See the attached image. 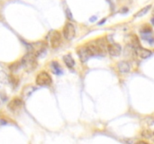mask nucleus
I'll list each match as a JSON object with an SVG mask.
<instances>
[{
	"label": "nucleus",
	"mask_w": 154,
	"mask_h": 144,
	"mask_svg": "<svg viewBox=\"0 0 154 144\" xmlns=\"http://www.w3.org/2000/svg\"><path fill=\"white\" fill-rule=\"evenodd\" d=\"M34 91V88H33L32 86H26L24 88V89L23 90L22 92V94H23L25 97H28V96H29L30 94L32 93V92Z\"/></svg>",
	"instance_id": "16"
},
{
	"label": "nucleus",
	"mask_w": 154,
	"mask_h": 144,
	"mask_svg": "<svg viewBox=\"0 0 154 144\" xmlns=\"http://www.w3.org/2000/svg\"><path fill=\"white\" fill-rule=\"evenodd\" d=\"M108 53L112 56H118L120 55L122 51L121 46L118 44L112 43L108 45Z\"/></svg>",
	"instance_id": "7"
},
{
	"label": "nucleus",
	"mask_w": 154,
	"mask_h": 144,
	"mask_svg": "<svg viewBox=\"0 0 154 144\" xmlns=\"http://www.w3.org/2000/svg\"><path fill=\"white\" fill-rule=\"evenodd\" d=\"M6 124V121H5L4 119H0V126L4 125Z\"/></svg>",
	"instance_id": "20"
},
{
	"label": "nucleus",
	"mask_w": 154,
	"mask_h": 144,
	"mask_svg": "<svg viewBox=\"0 0 154 144\" xmlns=\"http://www.w3.org/2000/svg\"><path fill=\"white\" fill-rule=\"evenodd\" d=\"M63 61H64L65 64H66L68 68H73L75 65V60H74L73 57L71 56V54H67L63 57Z\"/></svg>",
	"instance_id": "12"
},
{
	"label": "nucleus",
	"mask_w": 154,
	"mask_h": 144,
	"mask_svg": "<svg viewBox=\"0 0 154 144\" xmlns=\"http://www.w3.org/2000/svg\"><path fill=\"white\" fill-rule=\"evenodd\" d=\"M150 8H151V5H150H150H147L146 7L143 8L141 10H140L139 11L137 12V14H135V17H141V16H143L150 10Z\"/></svg>",
	"instance_id": "14"
},
{
	"label": "nucleus",
	"mask_w": 154,
	"mask_h": 144,
	"mask_svg": "<svg viewBox=\"0 0 154 144\" xmlns=\"http://www.w3.org/2000/svg\"><path fill=\"white\" fill-rule=\"evenodd\" d=\"M36 59H37V56L30 51L28 53L26 54L21 59L22 67L23 66L29 71L34 70L37 66V60Z\"/></svg>",
	"instance_id": "1"
},
{
	"label": "nucleus",
	"mask_w": 154,
	"mask_h": 144,
	"mask_svg": "<svg viewBox=\"0 0 154 144\" xmlns=\"http://www.w3.org/2000/svg\"><path fill=\"white\" fill-rule=\"evenodd\" d=\"M63 35L65 38L68 40H71L75 36V28L73 24L67 22L63 28Z\"/></svg>",
	"instance_id": "4"
},
{
	"label": "nucleus",
	"mask_w": 154,
	"mask_h": 144,
	"mask_svg": "<svg viewBox=\"0 0 154 144\" xmlns=\"http://www.w3.org/2000/svg\"><path fill=\"white\" fill-rule=\"evenodd\" d=\"M51 68H52L53 72L56 74H61L62 71H63L60 64L57 63V62H53L52 64H51Z\"/></svg>",
	"instance_id": "13"
},
{
	"label": "nucleus",
	"mask_w": 154,
	"mask_h": 144,
	"mask_svg": "<svg viewBox=\"0 0 154 144\" xmlns=\"http://www.w3.org/2000/svg\"><path fill=\"white\" fill-rule=\"evenodd\" d=\"M0 82L2 83H8L9 82V76L5 71H0Z\"/></svg>",
	"instance_id": "15"
},
{
	"label": "nucleus",
	"mask_w": 154,
	"mask_h": 144,
	"mask_svg": "<svg viewBox=\"0 0 154 144\" xmlns=\"http://www.w3.org/2000/svg\"><path fill=\"white\" fill-rule=\"evenodd\" d=\"M131 40H132V46H133L134 48L137 47V46H141V45H140V43H139V40H138V37H137L136 35H132Z\"/></svg>",
	"instance_id": "18"
},
{
	"label": "nucleus",
	"mask_w": 154,
	"mask_h": 144,
	"mask_svg": "<svg viewBox=\"0 0 154 144\" xmlns=\"http://www.w3.org/2000/svg\"><path fill=\"white\" fill-rule=\"evenodd\" d=\"M153 14H154V8H153Z\"/></svg>",
	"instance_id": "22"
},
{
	"label": "nucleus",
	"mask_w": 154,
	"mask_h": 144,
	"mask_svg": "<svg viewBox=\"0 0 154 144\" xmlns=\"http://www.w3.org/2000/svg\"><path fill=\"white\" fill-rule=\"evenodd\" d=\"M66 16H67L68 19L73 20V16H72V13H71V11L69 9H66Z\"/></svg>",
	"instance_id": "19"
},
{
	"label": "nucleus",
	"mask_w": 154,
	"mask_h": 144,
	"mask_svg": "<svg viewBox=\"0 0 154 144\" xmlns=\"http://www.w3.org/2000/svg\"><path fill=\"white\" fill-rule=\"evenodd\" d=\"M35 82L37 85L41 86H48L52 83V78L49 74L42 71L37 75Z\"/></svg>",
	"instance_id": "2"
},
{
	"label": "nucleus",
	"mask_w": 154,
	"mask_h": 144,
	"mask_svg": "<svg viewBox=\"0 0 154 144\" xmlns=\"http://www.w3.org/2000/svg\"><path fill=\"white\" fill-rule=\"evenodd\" d=\"M135 50L136 55L141 57V58H147L152 55L151 51L147 49H145L144 47H141V46H137V47L135 48Z\"/></svg>",
	"instance_id": "9"
},
{
	"label": "nucleus",
	"mask_w": 154,
	"mask_h": 144,
	"mask_svg": "<svg viewBox=\"0 0 154 144\" xmlns=\"http://www.w3.org/2000/svg\"><path fill=\"white\" fill-rule=\"evenodd\" d=\"M47 44L44 41H38L36 43L31 45L30 51L35 54L36 56H40L42 54L45 52V50L47 48Z\"/></svg>",
	"instance_id": "3"
},
{
	"label": "nucleus",
	"mask_w": 154,
	"mask_h": 144,
	"mask_svg": "<svg viewBox=\"0 0 154 144\" xmlns=\"http://www.w3.org/2000/svg\"><path fill=\"white\" fill-rule=\"evenodd\" d=\"M78 55H79L80 58H81V62H87V60L89 59V58L90 57V54H89L88 51H87V47H82V48H80L78 51Z\"/></svg>",
	"instance_id": "11"
},
{
	"label": "nucleus",
	"mask_w": 154,
	"mask_h": 144,
	"mask_svg": "<svg viewBox=\"0 0 154 144\" xmlns=\"http://www.w3.org/2000/svg\"><path fill=\"white\" fill-rule=\"evenodd\" d=\"M151 22H152V24H153V25L154 26V17H153L151 19Z\"/></svg>",
	"instance_id": "21"
},
{
	"label": "nucleus",
	"mask_w": 154,
	"mask_h": 144,
	"mask_svg": "<svg viewBox=\"0 0 154 144\" xmlns=\"http://www.w3.org/2000/svg\"><path fill=\"white\" fill-rule=\"evenodd\" d=\"M20 67H22V63H21V61L18 62H15V63H14V64H11L10 69L12 70V71L14 72V71H17V70Z\"/></svg>",
	"instance_id": "17"
},
{
	"label": "nucleus",
	"mask_w": 154,
	"mask_h": 144,
	"mask_svg": "<svg viewBox=\"0 0 154 144\" xmlns=\"http://www.w3.org/2000/svg\"><path fill=\"white\" fill-rule=\"evenodd\" d=\"M117 68L122 74H126L130 70V64L126 61H122L117 64Z\"/></svg>",
	"instance_id": "10"
},
{
	"label": "nucleus",
	"mask_w": 154,
	"mask_h": 144,
	"mask_svg": "<svg viewBox=\"0 0 154 144\" xmlns=\"http://www.w3.org/2000/svg\"><path fill=\"white\" fill-rule=\"evenodd\" d=\"M141 38L144 39V40L148 42L150 44H154V36L153 32H152L151 29L148 28V29H144L141 32Z\"/></svg>",
	"instance_id": "8"
},
{
	"label": "nucleus",
	"mask_w": 154,
	"mask_h": 144,
	"mask_svg": "<svg viewBox=\"0 0 154 144\" xmlns=\"http://www.w3.org/2000/svg\"><path fill=\"white\" fill-rule=\"evenodd\" d=\"M23 105V100L20 98H16L9 102V104H8V108L11 112H17L22 109Z\"/></svg>",
	"instance_id": "6"
},
{
	"label": "nucleus",
	"mask_w": 154,
	"mask_h": 144,
	"mask_svg": "<svg viewBox=\"0 0 154 144\" xmlns=\"http://www.w3.org/2000/svg\"><path fill=\"white\" fill-rule=\"evenodd\" d=\"M50 42H51V47L56 49L59 47L62 42L61 34L58 31H53L50 34Z\"/></svg>",
	"instance_id": "5"
}]
</instances>
